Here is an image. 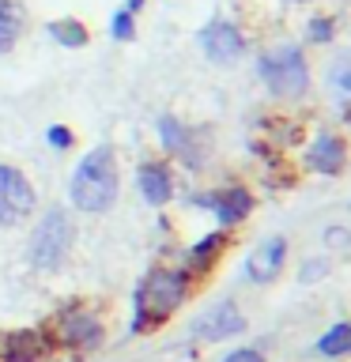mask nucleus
Returning a JSON list of instances; mask_svg holds the SVG:
<instances>
[{"label": "nucleus", "instance_id": "nucleus-1", "mask_svg": "<svg viewBox=\"0 0 351 362\" xmlns=\"http://www.w3.org/2000/svg\"><path fill=\"white\" fill-rule=\"evenodd\" d=\"M121 189L117 177V158H113V147L102 144L95 151H87L79 158V166L72 170V181H68V197L79 211H106L113 208Z\"/></svg>", "mask_w": 351, "mask_h": 362}, {"label": "nucleus", "instance_id": "nucleus-2", "mask_svg": "<svg viewBox=\"0 0 351 362\" xmlns=\"http://www.w3.org/2000/svg\"><path fill=\"white\" fill-rule=\"evenodd\" d=\"M189 294V276L178 268H155L140 287H136V317L132 332H151L155 325L170 321V313L185 302Z\"/></svg>", "mask_w": 351, "mask_h": 362}, {"label": "nucleus", "instance_id": "nucleus-3", "mask_svg": "<svg viewBox=\"0 0 351 362\" xmlns=\"http://www.w3.org/2000/svg\"><path fill=\"white\" fill-rule=\"evenodd\" d=\"M257 68L265 87L276 98H302L306 87H310V68H306V57L299 45H272Z\"/></svg>", "mask_w": 351, "mask_h": 362}, {"label": "nucleus", "instance_id": "nucleus-4", "mask_svg": "<svg viewBox=\"0 0 351 362\" xmlns=\"http://www.w3.org/2000/svg\"><path fill=\"white\" fill-rule=\"evenodd\" d=\"M72 234L76 230H72V219L64 215V208H50L30 234V264L45 268V272L61 268V260L72 249Z\"/></svg>", "mask_w": 351, "mask_h": 362}, {"label": "nucleus", "instance_id": "nucleus-5", "mask_svg": "<svg viewBox=\"0 0 351 362\" xmlns=\"http://www.w3.org/2000/svg\"><path fill=\"white\" fill-rule=\"evenodd\" d=\"M53 339L68 351H95L102 344V321L98 313H91L87 305H72L61 310L53 321Z\"/></svg>", "mask_w": 351, "mask_h": 362}, {"label": "nucleus", "instance_id": "nucleus-6", "mask_svg": "<svg viewBox=\"0 0 351 362\" xmlns=\"http://www.w3.org/2000/svg\"><path fill=\"white\" fill-rule=\"evenodd\" d=\"M34 204H38V197H34L27 174L0 163V226H19L34 211Z\"/></svg>", "mask_w": 351, "mask_h": 362}, {"label": "nucleus", "instance_id": "nucleus-7", "mask_svg": "<svg viewBox=\"0 0 351 362\" xmlns=\"http://www.w3.org/2000/svg\"><path fill=\"white\" fill-rule=\"evenodd\" d=\"M238 332H246V317L242 310H238L234 302H219L212 305L208 313L197 317V325H192V336L197 339H208V344H215V339H231Z\"/></svg>", "mask_w": 351, "mask_h": 362}, {"label": "nucleus", "instance_id": "nucleus-8", "mask_svg": "<svg viewBox=\"0 0 351 362\" xmlns=\"http://www.w3.org/2000/svg\"><path fill=\"white\" fill-rule=\"evenodd\" d=\"M200 45L208 53V61H215V64H234L242 57V34H238L234 23H223V19H215L200 34Z\"/></svg>", "mask_w": 351, "mask_h": 362}, {"label": "nucleus", "instance_id": "nucleus-9", "mask_svg": "<svg viewBox=\"0 0 351 362\" xmlns=\"http://www.w3.org/2000/svg\"><path fill=\"white\" fill-rule=\"evenodd\" d=\"M283 260H287V242L283 238H265L246 260V276L253 283H272L283 272Z\"/></svg>", "mask_w": 351, "mask_h": 362}, {"label": "nucleus", "instance_id": "nucleus-10", "mask_svg": "<svg viewBox=\"0 0 351 362\" xmlns=\"http://www.w3.org/2000/svg\"><path fill=\"white\" fill-rule=\"evenodd\" d=\"M0 355L4 362H38L50 355V336L42 328H19V332H8L4 344H0Z\"/></svg>", "mask_w": 351, "mask_h": 362}, {"label": "nucleus", "instance_id": "nucleus-11", "mask_svg": "<svg viewBox=\"0 0 351 362\" xmlns=\"http://www.w3.org/2000/svg\"><path fill=\"white\" fill-rule=\"evenodd\" d=\"M344 163H347V144L340 140V136H333V132L317 136L313 147H310V166L317 170V174L336 177L340 170H344Z\"/></svg>", "mask_w": 351, "mask_h": 362}, {"label": "nucleus", "instance_id": "nucleus-12", "mask_svg": "<svg viewBox=\"0 0 351 362\" xmlns=\"http://www.w3.org/2000/svg\"><path fill=\"white\" fill-rule=\"evenodd\" d=\"M212 211L219 215L223 226H234L253 211V197H249V189H242V185H226L223 192L212 197Z\"/></svg>", "mask_w": 351, "mask_h": 362}, {"label": "nucleus", "instance_id": "nucleus-13", "mask_svg": "<svg viewBox=\"0 0 351 362\" xmlns=\"http://www.w3.org/2000/svg\"><path fill=\"white\" fill-rule=\"evenodd\" d=\"M140 192L147 197V204H155V208H163V204L170 200V192H174V177H170L166 163L151 158V163L140 166Z\"/></svg>", "mask_w": 351, "mask_h": 362}, {"label": "nucleus", "instance_id": "nucleus-14", "mask_svg": "<svg viewBox=\"0 0 351 362\" xmlns=\"http://www.w3.org/2000/svg\"><path fill=\"white\" fill-rule=\"evenodd\" d=\"M159 136H163V144H166L174 155L185 158L189 166H192V163H200V151L189 144V140H192V132H189L178 117H163V121H159Z\"/></svg>", "mask_w": 351, "mask_h": 362}, {"label": "nucleus", "instance_id": "nucleus-15", "mask_svg": "<svg viewBox=\"0 0 351 362\" xmlns=\"http://www.w3.org/2000/svg\"><path fill=\"white\" fill-rule=\"evenodd\" d=\"M23 23H27V8L23 0H0V53H8L19 42Z\"/></svg>", "mask_w": 351, "mask_h": 362}, {"label": "nucleus", "instance_id": "nucleus-16", "mask_svg": "<svg viewBox=\"0 0 351 362\" xmlns=\"http://www.w3.org/2000/svg\"><path fill=\"white\" fill-rule=\"evenodd\" d=\"M226 249V234H208L204 242H197L189 249V272H208L215 260H219V253Z\"/></svg>", "mask_w": 351, "mask_h": 362}, {"label": "nucleus", "instance_id": "nucleus-17", "mask_svg": "<svg viewBox=\"0 0 351 362\" xmlns=\"http://www.w3.org/2000/svg\"><path fill=\"white\" fill-rule=\"evenodd\" d=\"M317 351L325 358H340V355H351V321H340L333 325L328 332L317 339Z\"/></svg>", "mask_w": 351, "mask_h": 362}, {"label": "nucleus", "instance_id": "nucleus-18", "mask_svg": "<svg viewBox=\"0 0 351 362\" xmlns=\"http://www.w3.org/2000/svg\"><path fill=\"white\" fill-rule=\"evenodd\" d=\"M50 34L61 45H68V49H79V45H87V27L79 19H57V23H50Z\"/></svg>", "mask_w": 351, "mask_h": 362}, {"label": "nucleus", "instance_id": "nucleus-19", "mask_svg": "<svg viewBox=\"0 0 351 362\" xmlns=\"http://www.w3.org/2000/svg\"><path fill=\"white\" fill-rule=\"evenodd\" d=\"M328 83H333V90L340 98H351V53L340 57V61L328 68Z\"/></svg>", "mask_w": 351, "mask_h": 362}, {"label": "nucleus", "instance_id": "nucleus-20", "mask_svg": "<svg viewBox=\"0 0 351 362\" xmlns=\"http://www.w3.org/2000/svg\"><path fill=\"white\" fill-rule=\"evenodd\" d=\"M306 34H310V42H328V38H333V19H310V30H306Z\"/></svg>", "mask_w": 351, "mask_h": 362}, {"label": "nucleus", "instance_id": "nucleus-21", "mask_svg": "<svg viewBox=\"0 0 351 362\" xmlns=\"http://www.w3.org/2000/svg\"><path fill=\"white\" fill-rule=\"evenodd\" d=\"M223 362H265V355H260V351H253V347H242V351H231Z\"/></svg>", "mask_w": 351, "mask_h": 362}, {"label": "nucleus", "instance_id": "nucleus-22", "mask_svg": "<svg viewBox=\"0 0 351 362\" xmlns=\"http://www.w3.org/2000/svg\"><path fill=\"white\" fill-rule=\"evenodd\" d=\"M113 34H117V38H129V34H132V16H129V11H121V16L113 19Z\"/></svg>", "mask_w": 351, "mask_h": 362}, {"label": "nucleus", "instance_id": "nucleus-23", "mask_svg": "<svg viewBox=\"0 0 351 362\" xmlns=\"http://www.w3.org/2000/svg\"><path fill=\"white\" fill-rule=\"evenodd\" d=\"M317 276H325V260H306V268H302V283H310Z\"/></svg>", "mask_w": 351, "mask_h": 362}, {"label": "nucleus", "instance_id": "nucleus-24", "mask_svg": "<svg viewBox=\"0 0 351 362\" xmlns=\"http://www.w3.org/2000/svg\"><path fill=\"white\" fill-rule=\"evenodd\" d=\"M50 144H53V147H68V144H72V132L57 124V129H50Z\"/></svg>", "mask_w": 351, "mask_h": 362}, {"label": "nucleus", "instance_id": "nucleus-25", "mask_svg": "<svg viewBox=\"0 0 351 362\" xmlns=\"http://www.w3.org/2000/svg\"><path fill=\"white\" fill-rule=\"evenodd\" d=\"M328 245H351L347 230H340V226H333V230H328Z\"/></svg>", "mask_w": 351, "mask_h": 362}]
</instances>
